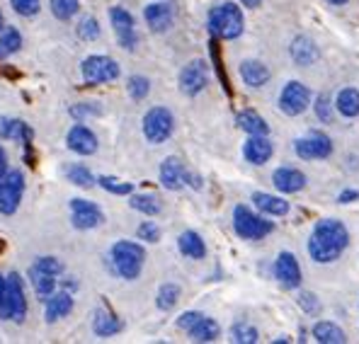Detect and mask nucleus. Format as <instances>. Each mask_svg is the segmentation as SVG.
Segmentation results:
<instances>
[{
  "label": "nucleus",
  "mask_w": 359,
  "mask_h": 344,
  "mask_svg": "<svg viewBox=\"0 0 359 344\" xmlns=\"http://www.w3.org/2000/svg\"><path fill=\"white\" fill-rule=\"evenodd\" d=\"M95 182L100 184V187L104 189V192H109V194H119V197H126V194H131L134 192V184H129V182H121V179H114V177H109V174H100Z\"/></svg>",
  "instance_id": "36"
},
{
  "label": "nucleus",
  "mask_w": 359,
  "mask_h": 344,
  "mask_svg": "<svg viewBox=\"0 0 359 344\" xmlns=\"http://www.w3.org/2000/svg\"><path fill=\"white\" fill-rule=\"evenodd\" d=\"M73 310V296L68 291H59V294H51L46 298V308H44V317L46 322H56L61 317H66Z\"/></svg>",
  "instance_id": "22"
},
{
  "label": "nucleus",
  "mask_w": 359,
  "mask_h": 344,
  "mask_svg": "<svg viewBox=\"0 0 359 344\" xmlns=\"http://www.w3.org/2000/svg\"><path fill=\"white\" fill-rule=\"evenodd\" d=\"M136 235H139V240H144V242H158L161 240V228H158L153 221H144V223L136 228Z\"/></svg>",
  "instance_id": "44"
},
{
  "label": "nucleus",
  "mask_w": 359,
  "mask_h": 344,
  "mask_svg": "<svg viewBox=\"0 0 359 344\" xmlns=\"http://www.w3.org/2000/svg\"><path fill=\"white\" fill-rule=\"evenodd\" d=\"M20 46H22V34H20L15 27H5L0 32V49L5 51V54H15V51H20Z\"/></svg>",
  "instance_id": "39"
},
{
  "label": "nucleus",
  "mask_w": 359,
  "mask_h": 344,
  "mask_svg": "<svg viewBox=\"0 0 359 344\" xmlns=\"http://www.w3.org/2000/svg\"><path fill=\"white\" fill-rule=\"evenodd\" d=\"M330 5H337V8H340V5H347V0H328Z\"/></svg>",
  "instance_id": "52"
},
{
  "label": "nucleus",
  "mask_w": 359,
  "mask_h": 344,
  "mask_svg": "<svg viewBox=\"0 0 359 344\" xmlns=\"http://www.w3.org/2000/svg\"><path fill=\"white\" fill-rule=\"evenodd\" d=\"M233 231L243 240H262L274 231V223L262 214H255L252 209L238 204L233 209Z\"/></svg>",
  "instance_id": "4"
},
{
  "label": "nucleus",
  "mask_w": 359,
  "mask_h": 344,
  "mask_svg": "<svg viewBox=\"0 0 359 344\" xmlns=\"http://www.w3.org/2000/svg\"><path fill=\"white\" fill-rule=\"evenodd\" d=\"M335 112L347 116V119H355L359 116V90L357 88H342L335 97Z\"/></svg>",
  "instance_id": "30"
},
{
  "label": "nucleus",
  "mask_w": 359,
  "mask_h": 344,
  "mask_svg": "<svg viewBox=\"0 0 359 344\" xmlns=\"http://www.w3.org/2000/svg\"><path fill=\"white\" fill-rule=\"evenodd\" d=\"M32 267L41 269V272H49V274H54V277H61V274H63V264H61V259H56V257H51V255L39 257L34 264H32Z\"/></svg>",
  "instance_id": "43"
},
{
  "label": "nucleus",
  "mask_w": 359,
  "mask_h": 344,
  "mask_svg": "<svg viewBox=\"0 0 359 344\" xmlns=\"http://www.w3.org/2000/svg\"><path fill=\"white\" fill-rule=\"evenodd\" d=\"M297 303L301 305V310L309 315H318L320 313V303L318 298H316V294H311V291H301Z\"/></svg>",
  "instance_id": "42"
},
{
  "label": "nucleus",
  "mask_w": 359,
  "mask_h": 344,
  "mask_svg": "<svg viewBox=\"0 0 359 344\" xmlns=\"http://www.w3.org/2000/svg\"><path fill=\"white\" fill-rule=\"evenodd\" d=\"M231 340L238 344H255L260 340V335H257L255 327L248 325V322H236V325L231 327Z\"/></svg>",
  "instance_id": "38"
},
{
  "label": "nucleus",
  "mask_w": 359,
  "mask_h": 344,
  "mask_svg": "<svg viewBox=\"0 0 359 344\" xmlns=\"http://www.w3.org/2000/svg\"><path fill=\"white\" fill-rule=\"evenodd\" d=\"M236 124H238V129L245 131L248 136H269V124L257 112H252V109L238 112Z\"/></svg>",
  "instance_id": "27"
},
{
  "label": "nucleus",
  "mask_w": 359,
  "mask_h": 344,
  "mask_svg": "<svg viewBox=\"0 0 359 344\" xmlns=\"http://www.w3.org/2000/svg\"><path fill=\"white\" fill-rule=\"evenodd\" d=\"M25 194V174L20 170H8L0 177V214L13 216L20 209Z\"/></svg>",
  "instance_id": "7"
},
{
  "label": "nucleus",
  "mask_w": 359,
  "mask_h": 344,
  "mask_svg": "<svg viewBox=\"0 0 359 344\" xmlns=\"http://www.w3.org/2000/svg\"><path fill=\"white\" fill-rule=\"evenodd\" d=\"M5 29V18H3V10H0V32Z\"/></svg>",
  "instance_id": "53"
},
{
  "label": "nucleus",
  "mask_w": 359,
  "mask_h": 344,
  "mask_svg": "<svg viewBox=\"0 0 359 344\" xmlns=\"http://www.w3.org/2000/svg\"><path fill=\"white\" fill-rule=\"evenodd\" d=\"M311 335L318 344H342L347 340L342 327H337L335 322L330 320H318L313 327H311Z\"/></svg>",
  "instance_id": "29"
},
{
  "label": "nucleus",
  "mask_w": 359,
  "mask_h": 344,
  "mask_svg": "<svg viewBox=\"0 0 359 344\" xmlns=\"http://www.w3.org/2000/svg\"><path fill=\"white\" fill-rule=\"evenodd\" d=\"M8 172V153H5V148L0 146V177Z\"/></svg>",
  "instance_id": "50"
},
{
  "label": "nucleus",
  "mask_w": 359,
  "mask_h": 344,
  "mask_svg": "<svg viewBox=\"0 0 359 344\" xmlns=\"http://www.w3.org/2000/svg\"><path fill=\"white\" fill-rule=\"evenodd\" d=\"M109 22L114 27V34H117V41L124 51H134L136 44H139V34H136V20L129 10L119 8H109Z\"/></svg>",
  "instance_id": "10"
},
{
  "label": "nucleus",
  "mask_w": 359,
  "mask_h": 344,
  "mask_svg": "<svg viewBox=\"0 0 359 344\" xmlns=\"http://www.w3.org/2000/svg\"><path fill=\"white\" fill-rule=\"evenodd\" d=\"M202 315H204V313H199V310H187V313H182V315L177 317V322H175V325L180 327V330H184V332H187L189 327H192L194 322H197Z\"/></svg>",
  "instance_id": "47"
},
{
  "label": "nucleus",
  "mask_w": 359,
  "mask_h": 344,
  "mask_svg": "<svg viewBox=\"0 0 359 344\" xmlns=\"http://www.w3.org/2000/svg\"><path fill=\"white\" fill-rule=\"evenodd\" d=\"M141 126H144V136L149 144H165L175 131V116L168 107H151L144 114Z\"/></svg>",
  "instance_id": "5"
},
{
  "label": "nucleus",
  "mask_w": 359,
  "mask_h": 344,
  "mask_svg": "<svg viewBox=\"0 0 359 344\" xmlns=\"http://www.w3.org/2000/svg\"><path fill=\"white\" fill-rule=\"evenodd\" d=\"M81 10V3L78 0H51V13H54L56 20L66 22V20H73Z\"/></svg>",
  "instance_id": "35"
},
{
  "label": "nucleus",
  "mask_w": 359,
  "mask_h": 344,
  "mask_svg": "<svg viewBox=\"0 0 359 344\" xmlns=\"http://www.w3.org/2000/svg\"><path fill=\"white\" fill-rule=\"evenodd\" d=\"M209 85V63L204 58H194L180 71V90L187 97H197Z\"/></svg>",
  "instance_id": "9"
},
{
  "label": "nucleus",
  "mask_w": 359,
  "mask_h": 344,
  "mask_svg": "<svg viewBox=\"0 0 359 344\" xmlns=\"http://www.w3.org/2000/svg\"><path fill=\"white\" fill-rule=\"evenodd\" d=\"M294 153L301 160H325L332 156V141L323 131H309L306 136L294 141Z\"/></svg>",
  "instance_id": "8"
},
{
  "label": "nucleus",
  "mask_w": 359,
  "mask_h": 344,
  "mask_svg": "<svg viewBox=\"0 0 359 344\" xmlns=\"http://www.w3.org/2000/svg\"><path fill=\"white\" fill-rule=\"evenodd\" d=\"M289 54H292V61L297 63V66H313L320 58V51H318V46H316V41L304 34L292 41Z\"/></svg>",
  "instance_id": "20"
},
{
  "label": "nucleus",
  "mask_w": 359,
  "mask_h": 344,
  "mask_svg": "<svg viewBox=\"0 0 359 344\" xmlns=\"http://www.w3.org/2000/svg\"><path fill=\"white\" fill-rule=\"evenodd\" d=\"M241 3H243V8H260L262 0H241Z\"/></svg>",
  "instance_id": "51"
},
{
  "label": "nucleus",
  "mask_w": 359,
  "mask_h": 344,
  "mask_svg": "<svg viewBox=\"0 0 359 344\" xmlns=\"http://www.w3.org/2000/svg\"><path fill=\"white\" fill-rule=\"evenodd\" d=\"M126 90H129V97L141 102V99L149 97L151 92V81L146 76H131L129 83H126Z\"/></svg>",
  "instance_id": "37"
},
{
  "label": "nucleus",
  "mask_w": 359,
  "mask_h": 344,
  "mask_svg": "<svg viewBox=\"0 0 359 344\" xmlns=\"http://www.w3.org/2000/svg\"><path fill=\"white\" fill-rule=\"evenodd\" d=\"M66 144H68V151L78 153V156H93V153H97V146H100L97 136H95L86 124L71 126V131H68V136H66Z\"/></svg>",
  "instance_id": "16"
},
{
  "label": "nucleus",
  "mask_w": 359,
  "mask_h": 344,
  "mask_svg": "<svg viewBox=\"0 0 359 344\" xmlns=\"http://www.w3.org/2000/svg\"><path fill=\"white\" fill-rule=\"evenodd\" d=\"M129 206L146 216H158L163 211V204L156 194H134V197L129 199Z\"/></svg>",
  "instance_id": "32"
},
{
  "label": "nucleus",
  "mask_w": 359,
  "mask_h": 344,
  "mask_svg": "<svg viewBox=\"0 0 359 344\" xmlns=\"http://www.w3.org/2000/svg\"><path fill=\"white\" fill-rule=\"evenodd\" d=\"M350 245V231L342 221L323 219L313 226L309 238V255L318 264H332L342 257V252Z\"/></svg>",
  "instance_id": "1"
},
{
  "label": "nucleus",
  "mask_w": 359,
  "mask_h": 344,
  "mask_svg": "<svg viewBox=\"0 0 359 344\" xmlns=\"http://www.w3.org/2000/svg\"><path fill=\"white\" fill-rule=\"evenodd\" d=\"M180 287L177 284H163L161 289H158V294H156V305H158V310H172L177 305V301H180Z\"/></svg>",
  "instance_id": "33"
},
{
  "label": "nucleus",
  "mask_w": 359,
  "mask_h": 344,
  "mask_svg": "<svg viewBox=\"0 0 359 344\" xmlns=\"http://www.w3.org/2000/svg\"><path fill=\"white\" fill-rule=\"evenodd\" d=\"M66 177L71 184H76V187H83V189H90L95 184V174L88 170L86 165H68L66 167Z\"/></svg>",
  "instance_id": "34"
},
{
  "label": "nucleus",
  "mask_w": 359,
  "mask_h": 344,
  "mask_svg": "<svg viewBox=\"0 0 359 344\" xmlns=\"http://www.w3.org/2000/svg\"><path fill=\"white\" fill-rule=\"evenodd\" d=\"M177 247L184 257L189 259H204L207 257V242L202 240V235L194 231H184L182 235L177 238Z\"/></svg>",
  "instance_id": "26"
},
{
  "label": "nucleus",
  "mask_w": 359,
  "mask_h": 344,
  "mask_svg": "<svg viewBox=\"0 0 359 344\" xmlns=\"http://www.w3.org/2000/svg\"><path fill=\"white\" fill-rule=\"evenodd\" d=\"M274 146L267 136H248V141L243 144V158H245L250 165H265L272 158Z\"/></svg>",
  "instance_id": "19"
},
{
  "label": "nucleus",
  "mask_w": 359,
  "mask_h": 344,
  "mask_svg": "<svg viewBox=\"0 0 359 344\" xmlns=\"http://www.w3.org/2000/svg\"><path fill=\"white\" fill-rule=\"evenodd\" d=\"M109 259H112L114 272H117L121 279L134 282V279H139L141 269H144L146 250H144V245H139V242H134V240H117L109 247Z\"/></svg>",
  "instance_id": "2"
},
{
  "label": "nucleus",
  "mask_w": 359,
  "mask_h": 344,
  "mask_svg": "<svg viewBox=\"0 0 359 344\" xmlns=\"http://www.w3.org/2000/svg\"><path fill=\"white\" fill-rule=\"evenodd\" d=\"M71 219L78 231H93L104 221V214L95 201L90 199H71Z\"/></svg>",
  "instance_id": "12"
},
{
  "label": "nucleus",
  "mask_w": 359,
  "mask_h": 344,
  "mask_svg": "<svg viewBox=\"0 0 359 344\" xmlns=\"http://www.w3.org/2000/svg\"><path fill=\"white\" fill-rule=\"evenodd\" d=\"M187 335H189V340H192V342H216V340H219V335H221V327H219V322H216V320L202 315L192 327H189Z\"/></svg>",
  "instance_id": "28"
},
{
  "label": "nucleus",
  "mask_w": 359,
  "mask_h": 344,
  "mask_svg": "<svg viewBox=\"0 0 359 344\" xmlns=\"http://www.w3.org/2000/svg\"><path fill=\"white\" fill-rule=\"evenodd\" d=\"M357 199H359L357 189H345V192L337 194V201H340V204H352V201H357Z\"/></svg>",
  "instance_id": "48"
},
{
  "label": "nucleus",
  "mask_w": 359,
  "mask_h": 344,
  "mask_svg": "<svg viewBox=\"0 0 359 344\" xmlns=\"http://www.w3.org/2000/svg\"><path fill=\"white\" fill-rule=\"evenodd\" d=\"M274 279L282 284L284 289H299L301 287V267L299 259L292 252H279L274 259Z\"/></svg>",
  "instance_id": "14"
},
{
  "label": "nucleus",
  "mask_w": 359,
  "mask_h": 344,
  "mask_svg": "<svg viewBox=\"0 0 359 344\" xmlns=\"http://www.w3.org/2000/svg\"><path fill=\"white\" fill-rule=\"evenodd\" d=\"M311 90L299 81H289L279 92V109L287 116H299L309 109Z\"/></svg>",
  "instance_id": "11"
},
{
  "label": "nucleus",
  "mask_w": 359,
  "mask_h": 344,
  "mask_svg": "<svg viewBox=\"0 0 359 344\" xmlns=\"http://www.w3.org/2000/svg\"><path fill=\"white\" fill-rule=\"evenodd\" d=\"M95 112H97V107H73L71 109V114L78 116V119H81L83 114H95Z\"/></svg>",
  "instance_id": "49"
},
{
  "label": "nucleus",
  "mask_w": 359,
  "mask_h": 344,
  "mask_svg": "<svg viewBox=\"0 0 359 344\" xmlns=\"http://www.w3.org/2000/svg\"><path fill=\"white\" fill-rule=\"evenodd\" d=\"M252 204H255V209L265 216H287L289 214V201L282 197H274V194H267V192L252 194Z\"/></svg>",
  "instance_id": "23"
},
{
  "label": "nucleus",
  "mask_w": 359,
  "mask_h": 344,
  "mask_svg": "<svg viewBox=\"0 0 359 344\" xmlns=\"http://www.w3.org/2000/svg\"><path fill=\"white\" fill-rule=\"evenodd\" d=\"M0 252H3V240H0Z\"/></svg>",
  "instance_id": "55"
},
{
  "label": "nucleus",
  "mask_w": 359,
  "mask_h": 344,
  "mask_svg": "<svg viewBox=\"0 0 359 344\" xmlns=\"http://www.w3.org/2000/svg\"><path fill=\"white\" fill-rule=\"evenodd\" d=\"M5 56H8V54H5V51H3V49H0V61H3V58H5Z\"/></svg>",
  "instance_id": "54"
},
{
  "label": "nucleus",
  "mask_w": 359,
  "mask_h": 344,
  "mask_svg": "<svg viewBox=\"0 0 359 344\" xmlns=\"http://www.w3.org/2000/svg\"><path fill=\"white\" fill-rule=\"evenodd\" d=\"M238 73H241L243 83H245L248 88H262V85H267L269 78H272L269 68L262 61H257V58H248V61H243Z\"/></svg>",
  "instance_id": "21"
},
{
  "label": "nucleus",
  "mask_w": 359,
  "mask_h": 344,
  "mask_svg": "<svg viewBox=\"0 0 359 344\" xmlns=\"http://www.w3.org/2000/svg\"><path fill=\"white\" fill-rule=\"evenodd\" d=\"M313 109H316V116H318L323 124H330V121H332V104H330V97L325 92L316 97Z\"/></svg>",
  "instance_id": "41"
},
{
  "label": "nucleus",
  "mask_w": 359,
  "mask_h": 344,
  "mask_svg": "<svg viewBox=\"0 0 359 344\" xmlns=\"http://www.w3.org/2000/svg\"><path fill=\"white\" fill-rule=\"evenodd\" d=\"M243 27H245V18L236 3H221L209 13V32L219 39H238Z\"/></svg>",
  "instance_id": "3"
},
{
  "label": "nucleus",
  "mask_w": 359,
  "mask_h": 344,
  "mask_svg": "<svg viewBox=\"0 0 359 344\" xmlns=\"http://www.w3.org/2000/svg\"><path fill=\"white\" fill-rule=\"evenodd\" d=\"M121 330V320L117 313L107 308H97L93 315V332L97 337H112Z\"/></svg>",
  "instance_id": "24"
},
{
  "label": "nucleus",
  "mask_w": 359,
  "mask_h": 344,
  "mask_svg": "<svg viewBox=\"0 0 359 344\" xmlns=\"http://www.w3.org/2000/svg\"><path fill=\"white\" fill-rule=\"evenodd\" d=\"M10 5H13L15 13L22 15V18H34L41 8V0H10Z\"/></svg>",
  "instance_id": "40"
},
{
  "label": "nucleus",
  "mask_w": 359,
  "mask_h": 344,
  "mask_svg": "<svg viewBox=\"0 0 359 344\" xmlns=\"http://www.w3.org/2000/svg\"><path fill=\"white\" fill-rule=\"evenodd\" d=\"M272 184L282 194H297L306 187V174L297 170V167L282 165L272 172Z\"/></svg>",
  "instance_id": "17"
},
{
  "label": "nucleus",
  "mask_w": 359,
  "mask_h": 344,
  "mask_svg": "<svg viewBox=\"0 0 359 344\" xmlns=\"http://www.w3.org/2000/svg\"><path fill=\"white\" fill-rule=\"evenodd\" d=\"M0 139H13V141H20V144L27 146L29 151V144H32V129L25 121L20 119H8L3 116L0 119Z\"/></svg>",
  "instance_id": "25"
},
{
  "label": "nucleus",
  "mask_w": 359,
  "mask_h": 344,
  "mask_svg": "<svg viewBox=\"0 0 359 344\" xmlns=\"http://www.w3.org/2000/svg\"><path fill=\"white\" fill-rule=\"evenodd\" d=\"M8 282V305H10V320L13 322H25L27 317V296H25V284L20 279L18 272L5 277Z\"/></svg>",
  "instance_id": "13"
},
{
  "label": "nucleus",
  "mask_w": 359,
  "mask_h": 344,
  "mask_svg": "<svg viewBox=\"0 0 359 344\" xmlns=\"http://www.w3.org/2000/svg\"><path fill=\"white\" fill-rule=\"evenodd\" d=\"M161 184L170 192H180L187 184V170H184L182 160L175 156L165 158L161 165Z\"/></svg>",
  "instance_id": "18"
},
{
  "label": "nucleus",
  "mask_w": 359,
  "mask_h": 344,
  "mask_svg": "<svg viewBox=\"0 0 359 344\" xmlns=\"http://www.w3.org/2000/svg\"><path fill=\"white\" fill-rule=\"evenodd\" d=\"M83 81L86 85H104V83H114L119 78V63L109 56H88L81 66Z\"/></svg>",
  "instance_id": "6"
},
{
  "label": "nucleus",
  "mask_w": 359,
  "mask_h": 344,
  "mask_svg": "<svg viewBox=\"0 0 359 344\" xmlns=\"http://www.w3.org/2000/svg\"><path fill=\"white\" fill-rule=\"evenodd\" d=\"M78 36H81V39H86V41L97 39V36H100L97 20H95V18H86V20H83V22L78 25Z\"/></svg>",
  "instance_id": "45"
},
{
  "label": "nucleus",
  "mask_w": 359,
  "mask_h": 344,
  "mask_svg": "<svg viewBox=\"0 0 359 344\" xmlns=\"http://www.w3.org/2000/svg\"><path fill=\"white\" fill-rule=\"evenodd\" d=\"M0 320H10V305H8V282L0 274Z\"/></svg>",
  "instance_id": "46"
},
{
  "label": "nucleus",
  "mask_w": 359,
  "mask_h": 344,
  "mask_svg": "<svg viewBox=\"0 0 359 344\" xmlns=\"http://www.w3.org/2000/svg\"><path fill=\"white\" fill-rule=\"evenodd\" d=\"M29 282H32V287H34V294L46 301L56 291L59 277H54V274H49V272H41V269H36V267H29Z\"/></svg>",
  "instance_id": "31"
},
{
  "label": "nucleus",
  "mask_w": 359,
  "mask_h": 344,
  "mask_svg": "<svg viewBox=\"0 0 359 344\" xmlns=\"http://www.w3.org/2000/svg\"><path fill=\"white\" fill-rule=\"evenodd\" d=\"M144 20L151 27V32H168L175 22V8H172L168 0H156V3H149L144 8Z\"/></svg>",
  "instance_id": "15"
}]
</instances>
